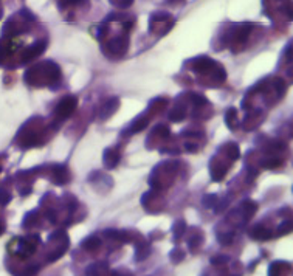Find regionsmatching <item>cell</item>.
I'll return each mask as SVG.
<instances>
[{
  "label": "cell",
  "instance_id": "6da1fadb",
  "mask_svg": "<svg viewBox=\"0 0 293 276\" xmlns=\"http://www.w3.org/2000/svg\"><path fill=\"white\" fill-rule=\"evenodd\" d=\"M61 76L59 67L53 62H40L25 73V81L30 85H50Z\"/></svg>",
  "mask_w": 293,
  "mask_h": 276
},
{
  "label": "cell",
  "instance_id": "7a4b0ae2",
  "mask_svg": "<svg viewBox=\"0 0 293 276\" xmlns=\"http://www.w3.org/2000/svg\"><path fill=\"white\" fill-rule=\"evenodd\" d=\"M172 25H174V19L168 13H155L149 20V30L157 36L166 34L172 28Z\"/></svg>",
  "mask_w": 293,
  "mask_h": 276
},
{
  "label": "cell",
  "instance_id": "3957f363",
  "mask_svg": "<svg viewBox=\"0 0 293 276\" xmlns=\"http://www.w3.org/2000/svg\"><path fill=\"white\" fill-rule=\"evenodd\" d=\"M78 106V101L75 97H65L64 100H61V103L58 104L55 113H56V117L58 118H67V117H70V115L73 113V110L76 109Z\"/></svg>",
  "mask_w": 293,
  "mask_h": 276
},
{
  "label": "cell",
  "instance_id": "277c9868",
  "mask_svg": "<svg viewBox=\"0 0 293 276\" xmlns=\"http://www.w3.org/2000/svg\"><path fill=\"white\" fill-rule=\"evenodd\" d=\"M45 47H47V42H45V40H39V42L30 45V47L24 53H22V61H24V62H30L31 59H34L39 55H42V52L45 50Z\"/></svg>",
  "mask_w": 293,
  "mask_h": 276
},
{
  "label": "cell",
  "instance_id": "5b68a950",
  "mask_svg": "<svg viewBox=\"0 0 293 276\" xmlns=\"http://www.w3.org/2000/svg\"><path fill=\"white\" fill-rule=\"evenodd\" d=\"M252 236H253L255 239H258V241H265V239H270V236H272V233H270L267 228H264V226L258 225V226H255V228H253Z\"/></svg>",
  "mask_w": 293,
  "mask_h": 276
},
{
  "label": "cell",
  "instance_id": "8992f818",
  "mask_svg": "<svg viewBox=\"0 0 293 276\" xmlns=\"http://www.w3.org/2000/svg\"><path fill=\"white\" fill-rule=\"evenodd\" d=\"M81 247H82V248H85L87 251H93V250H96V248H100V247H101V239H98V238L92 236V238L85 239V241L81 244Z\"/></svg>",
  "mask_w": 293,
  "mask_h": 276
},
{
  "label": "cell",
  "instance_id": "52a82bcc",
  "mask_svg": "<svg viewBox=\"0 0 293 276\" xmlns=\"http://www.w3.org/2000/svg\"><path fill=\"white\" fill-rule=\"evenodd\" d=\"M110 4L118 8H129L133 4V0H110Z\"/></svg>",
  "mask_w": 293,
  "mask_h": 276
},
{
  "label": "cell",
  "instance_id": "ba28073f",
  "mask_svg": "<svg viewBox=\"0 0 293 276\" xmlns=\"http://www.w3.org/2000/svg\"><path fill=\"white\" fill-rule=\"evenodd\" d=\"M10 200H11V194L4 188L0 190V205H7V203H10Z\"/></svg>",
  "mask_w": 293,
  "mask_h": 276
},
{
  "label": "cell",
  "instance_id": "9c48e42d",
  "mask_svg": "<svg viewBox=\"0 0 293 276\" xmlns=\"http://www.w3.org/2000/svg\"><path fill=\"white\" fill-rule=\"evenodd\" d=\"M183 232H185V222H177L175 226H174V233H175V236L178 238Z\"/></svg>",
  "mask_w": 293,
  "mask_h": 276
},
{
  "label": "cell",
  "instance_id": "30bf717a",
  "mask_svg": "<svg viewBox=\"0 0 293 276\" xmlns=\"http://www.w3.org/2000/svg\"><path fill=\"white\" fill-rule=\"evenodd\" d=\"M5 232V225H4V222L2 220H0V235H2Z\"/></svg>",
  "mask_w": 293,
  "mask_h": 276
},
{
  "label": "cell",
  "instance_id": "8fae6325",
  "mask_svg": "<svg viewBox=\"0 0 293 276\" xmlns=\"http://www.w3.org/2000/svg\"><path fill=\"white\" fill-rule=\"evenodd\" d=\"M0 169H2V166H0Z\"/></svg>",
  "mask_w": 293,
  "mask_h": 276
},
{
  "label": "cell",
  "instance_id": "7c38bea8",
  "mask_svg": "<svg viewBox=\"0 0 293 276\" xmlns=\"http://www.w3.org/2000/svg\"><path fill=\"white\" fill-rule=\"evenodd\" d=\"M0 13H2V10H0Z\"/></svg>",
  "mask_w": 293,
  "mask_h": 276
}]
</instances>
